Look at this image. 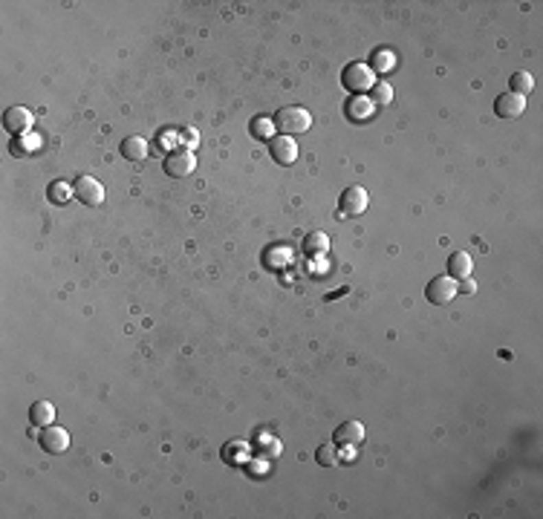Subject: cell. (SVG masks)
I'll return each instance as SVG.
<instances>
[{
	"mask_svg": "<svg viewBox=\"0 0 543 519\" xmlns=\"http://www.w3.org/2000/svg\"><path fill=\"white\" fill-rule=\"evenodd\" d=\"M41 136L35 133H23V136H15V142H12V153L15 156H35V153L41 150Z\"/></svg>",
	"mask_w": 543,
	"mask_h": 519,
	"instance_id": "cell-15",
	"label": "cell"
},
{
	"mask_svg": "<svg viewBox=\"0 0 543 519\" xmlns=\"http://www.w3.org/2000/svg\"><path fill=\"white\" fill-rule=\"evenodd\" d=\"M393 67H396V55H393L391 49H376V52H373V64H370L373 73L387 75Z\"/></svg>",
	"mask_w": 543,
	"mask_h": 519,
	"instance_id": "cell-17",
	"label": "cell"
},
{
	"mask_svg": "<svg viewBox=\"0 0 543 519\" xmlns=\"http://www.w3.org/2000/svg\"><path fill=\"white\" fill-rule=\"evenodd\" d=\"M303 251H306V254H327V251H330V237L327 234H321V231H315V234H310V237H306V240H303Z\"/></svg>",
	"mask_w": 543,
	"mask_h": 519,
	"instance_id": "cell-18",
	"label": "cell"
},
{
	"mask_svg": "<svg viewBox=\"0 0 543 519\" xmlns=\"http://www.w3.org/2000/svg\"><path fill=\"white\" fill-rule=\"evenodd\" d=\"M30 422H32V427H49L55 422V407L49 401H44V398L35 401L30 407Z\"/></svg>",
	"mask_w": 543,
	"mask_h": 519,
	"instance_id": "cell-13",
	"label": "cell"
},
{
	"mask_svg": "<svg viewBox=\"0 0 543 519\" xmlns=\"http://www.w3.org/2000/svg\"><path fill=\"white\" fill-rule=\"evenodd\" d=\"M269 153L277 165H292L298 159V145L292 136H275L269 142Z\"/></svg>",
	"mask_w": 543,
	"mask_h": 519,
	"instance_id": "cell-10",
	"label": "cell"
},
{
	"mask_svg": "<svg viewBox=\"0 0 543 519\" xmlns=\"http://www.w3.org/2000/svg\"><path fill=\"white\" fill-rule=\"evenodd\" d=\"M183 136H185V145H188V150H191V147H197V133H194V130H185Z\"/></svg>",
	"mask_w": 543,
	"mask_h": 519,
	"instance_id": "cell-24",
	"label": "cell"
},
{
	"mask_svg": "<svg viewBox=\"0 0 543 519\" xmlns=\"http://www.w3.org/2000/svg\"><path fill=\"white\" fill-rule=\"evenodd\" d=\"M532 90H535V78L529 75V73H523V69H520V73H514V75H511V93H518V95H523V98H526Z\"/></svg>",
	"mask_w": 543,
	"mask_h": 519,
	"instance_id": "cell-21",
	"label": "cell"
},
{
	"mask_svg": "<svg viewBox=\"0 0 543 519\" xmlns=\"http://www.w3.org/2000/svg\"><path fill=\"white\" fill-rule=\"evenodd\" d=\"M318 465L336 468L338 465V444H324L321 450H318Z\"/></svg>",
	"mask_w": 543,
	"mask_h": 519,
	"instance_id": "cell-23",
	"label": "cell"
},
{
	"mask_svg": "<svg viewBox=\"0 0 543 519\" xmlns=\"http://www.w3.org/2000/svg\"><path fill=\"white\" fill-rule=\"evenodd\" d=\"M457 291H459V283L454 277H434L428 283V289H425V298L434 306H445V303H451L457 298Z\"/></svg>",
	"mask_w": 543,
	"mask_h": 519,
	"instance_id": "cell-4",
	"label": "cell"
},
{
	"mask_svg": "<svg viewBox=\"0 0 543 519\" xmlns=\"http://www.w3.org/2000/svg\"><path fill=\"white\" fill-rule=\"evenodd\" d=\"M32 124H35V116H32V110H30V107L15 104V107H9L6 113H3V128H6L12 136H23V133H30V130H32Z\"/></svg>",
	"mask_w": 543,
	"mask_h": 519,
	"instance_id": "cell-5",
	"label": "cell"
},
{
	"mask_svg": "<svg viewBox=\"0 0 543 519\" xmlns=\"http://www.w3.org/2000/svg\"><path fill=\"white\" fill-rule=\"evenodd\" d=\"M252 136H255V138H266V142H272V138H275V119H269V116H257V119L252 121Z\"/></svg>",
	"mask_w": 543,
	"mask_h": 519,
	"instance_id": "cell-20",
	"label": "cell"
},
{
	"mask_svg": "<svg viewBox=\"0 0 543 519\" xmlns=\"http://www.w3.org/2000/svg\"><path fill=\"white\" fill-rule=\"evenodd\" d=\"M38 444L44 447L47 453H64L67 447H69V433H67L64 427H55V424H49V427H44V430H41Z\"/></svg>",
	"mask_w": 543,
	"mask_h": 519,
	"instance_id": "cell-8",
	"label": "cell"
},
{
	"mask_svg": "<svg viewBox=\"0 0 543 519\" xmlns=\"http://www.w3.org/2000/svg\"><path fill=\"white\" fill-rule=\"evenodd\" d=\"M373 116V101L370 98H350L347 101V119L350 121H365V119H370Z\"/></svg>",
	"mask_w": 543,
	"mask_h": 519,
	"instance_id": "cell-16",
	"label": "cell"
},
{
	"mask_svg": "<svg viewBox=\"0 0 543 519\" xmlns=\"http://www.w3.org/2000/svg\"><path fill=\"white\" fill-rule=\"evenodd\" d=\"M393 98V90H391V84L387 81H376L373 84V90H370V101H379V104H387Z\"/></svg>",
	"mask_w": 543,
	"mask_h": 519,
	"instance_id": "cell-22",
	"label": "cell"
},
{
	"mask_svg": "<svg viewBox=\"0 0 543 519\" xmlns=\"http://www.w3.org/2000/svg\"><path fill=\"white\" fill-rule=\"evenodd\" d=\"M494 113L500 119H520L526 113V98L518 93H503L494 101Z\"/></svg>",
	"mask_w": 543,
	"mask_h": 519,
	"instance_id": "cell-9",
	"label": "cell"
},
{
	"mask_svg": "<svg viewBox=\"0 0 543 519\" xmlns=\"http://www.w3.org/2000/svg\"><path fill=\"white\" fill-rule=\"evenodd\" d=\"M194 167H197V159H194V153L185 147V150H171L168 153V159H165V173L168 176H174V179H183V176H188Z\"/></svg>",
	"mask_w": 543,
	"mask_h": 519,
	"instance_id": "cell-6",
	"label": "cell"
},
{
	"mask_svg": "<svg viewBox=\"0 0 543 519\" xmlns=\"http://www.w3.org/2000/svg\"><path fill=\"white\" fill-rule=\"evenodd\" d=\"M148 153H150V147H148V142L142 136H128L122 142V156L128 162H145Z\"/></svg>",
	"mask_w": 543,
	"mask_h": 519,
	"instance_id": "cell-12",
	"label": "cell"
},
{
	"mask_svg": "<svg viewBox=\"0 0 543 519\" xmlns=\"http://www.w3.org/2000/svg\"><path fill=\"white\" fill-rule=\"evenodd\" d=\"M341 84L350 93H356V95H365V93H370L373 90V84H376V73L370 69V64H365V61H353V64H347L344 67V73H341Z\"/></svg>",
	"mask_w": 543,
	"mask_h": 519,
	"instance_id": "cell-2",
	"label": "cell"
},
{
	"mask_svg": "<svg viewBox=\"0 0 543 519\" xmlns=\"http://www.w3.org/2000/svg\"><path fill=\"white\" fill-rule=\"evenodd\" d=\"M275 128L281 130L284 136H298V133H306L312 128V116H310V110L286 104V107H281L275 113Z\"/></svg>",
	"mask_w": 543,
	"mask_h": 519,
	"instance_id": "cell-1",
	"label": "cell"
},
{
	"mask_svg": "<svg viewBox=\"0 0 543 519\" xmlns=\"http://www.w3.org/2000/svg\"><path fill=\"white\" fill-rule=\"evenodd\" d=\"M332 442H336L338 447H358L361 442H365V424L361 422H347L336 430V436H332Z\"/></svg>",
	"mask_w": 543,
	"mask_h": 519,
	"instance_id": "cell-11",
	"label": "cell"
},
{
	"mask_svg": "<svg viewBox=\"0 0 543 519\" xmlns=\"http://www.w3.org/2000/svg\"><path fill=\"white\" fill-rule=\"evenodd\" d=\"M471 269H474V260H471L465 251H457V254H451V260H448V277H454V280H468Z\"/></svg>",
	"mask_w": 543,
	"mask_h": 519,
	"instance_id": "cell-14",
	"label": "cell"
},
{
	"mask_svg": "<svg viewBox=\"0 0 543 519\" xmlns=\"http://www.w3.org/2000/svg\"><path fill=\"white\" fill-rule=\"evenodd\" d=\"M76 196L84 205H90V208H95V205H102L104 202V188H102V182L99 179H93V176H78L76 179Z\"/></svg>",
	"mask_w": 543,
	"mask_h": 519,
	"instance_id": "cell-7",
	"label": "cell"
},
{
	"mask_svg": "<svg viewBox=\"0 0 543 519\" xmlns=\"http://www.w3.org/2000/svg\"><path fill=\"white\" fill-rule=\"evenodd\" d=\"M367 205H370L367 191L358 188V185H353V188H347V191L341 193L338 211H341V217H361V214L367 211Z\"/></svg>",
	"mask_w": 543,
	"mask_h": 519,
	"instance_id": "cell-3",
	"label": "cell"
},
{
	"mask_svg": "<svg viewBox=\"0 0 543 519\" xmlns=\"http://www.w3.org/2000/svg\"><path fill=\"white\" fill-rule=\"evenodd\" d=\"M474 283H471V280H463V283H459V291H463V294H474Z\"/></svg>",
	"mask_w": 543,
	"mask_h": 519,
	"instance_id": "cell-25",
	"label": "cell"
},
{
	"mask_svg": "<svg viewBox=\"0 0 543 519\" xmlns=\"http://www.w3.org/2000/svg\"><path fill=\"white\" fill-rule=\"evenodd\" d=\"M47 196H49V202H52V205H64V202L69 200V196H76V188L58 179V182H52V185H49Z\"/></svg>",
	"mask_w": 543,
	"mask_h": 519,
	"instance_id": "cell-19",
	"label": "cell"
}]
</instances>
